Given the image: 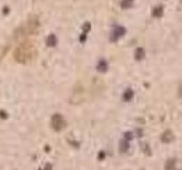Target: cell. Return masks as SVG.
Listing matches in <instances>:
<instances>
[{
	"label": "cell",
	"instance_id": "cell-1",
	"mask_svg": "<svg viewBox=\"0 0 182 170\" xmlns=\"http://www.w3.org/2000/svg\"><path fill=\"white\" fill-rule=\"evenodd\" d=\"M52 124H53V127L56 128V130H60V128L64 126V122L59 114H55L53 119H52Z\"/></svg>",
	"mask_w": 182,
	"mask_h": 170
},
{
	"label": "cell",
	"instance_id": "cell-2",
	"mask_svg": "<svg viewBox=\"0 0 182 170\" xmlns=\"http://www.w3.org/2000/svg\"><path fill=\"white\" fill-rule=\"evenodd\" d=\"M161 13H162V7H161V6L156 7V9H154V11H153V14L156 15V17H160V15H161Z\"/></svg>",
	"mask_w": 182,
	"mask_h": 170
},
{
	"label": "cell",
	"instance_id": "cell-3",
	"mask_svg": "<svg viewBox=\"0 0 182 170\" xmlns=\"http://www.w3.org/2000/svg\"><path fill=\"white\" fill-rule=\"evenodd\" d=\"M130 4H132V0H123V1H122V7H123V9L129 7Z\"/></svg>",
	"mask_w": 182,
	"mask_h": 170
},
{
	"label": "cell",
	"instance_id": "cell-4",
	"mask_svg": "<svg viewBox=\"0 0 182 170\" xmlns=\"http://www.w3.org/2000/svg\"><path fill=\"white\" fill-rule=\"evenodd\" d=\"M136 57H137L139 60H140V57H143V50H142V49H139V50H137V53H136Z\"/></svg>",
	"mask_w": 182,
	"mask_h": 170
},
{
	"label": "cell",
	"instance_id": "cell-5",
	"mask_svg": "<svg viewBox=\"0 0 182 170\" xmlns=\"http://www.w3.org/2000/svg\"><path fill=\"white\" fill-rule=\"evenodd\" d=\"M50 43H52V45L55 43V38H53V36H50V38L48 39V45H50Z\"/></svg>",
	"mask_w": 182,
	"mask_h": 170
}]
</instances>
